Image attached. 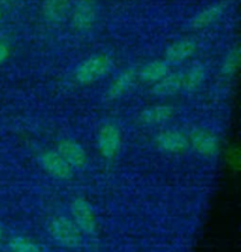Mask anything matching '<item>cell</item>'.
Returning <instances> with one entry per match:
<instances>
[{
	"label": "cell",
	"mask_w": 241,
	"mask_h": 252,
	"mask_svg": "<svg viewBox=\"0 0 241 252\" xmlns=\"http://www.w3.org/2000/svg\"><path fill=\"white\" fill-rule=\"evenodd\" d=\"M47 230L54 241L65 248L77 249L83 243L84 235L74 221L66 216H56L51 218Z\"/></svg>",
	"instance_id": "obj_1"
},
{
	"label": "cell",
	"mask_w": 241,
	"mask_h": 252,
	"mask_svg": "<svg viewBox=\"0 0 241 252\" xmlns=\"http://www.w3.org/2000/svg\"><path fill=\"white\" fill-rule=\"evenodd\" d=\"M112 65L110 57L105 55L92 56L77 66L74 77L79 84L89 85L106 76L112 68Z\"/></svg>",
	"instance_id": "obj_2"
},
{
	"label": "cell",
	"mask_w": 241,
	"mask_h": 252,
	"mask_svg": "<svg viewBox=\"0 0 241 252\" xmlns=\"http://www.w3.org/2000/svg\"><path fill=\"white\" fill-rule=\"evenodd\" d=\"M71 220L74 221L83 235L94 236L98 233V221L92 204L85 198H74L70 205Z\"/></svg>",
	"instance_id": "obj_3"
},
{
	"label": "cell",
	"mask_w": 241,
	"mask_h": 252,
	"mask_svg": "<svg viewBox=\"0 0 241 252\" xmlns=\"http://www.w3.org/2000/svg\"><path fill=\"white\" fill-rule=\"evenodd\" d=\"M98 149L101 156L106 159H113L118 155L121 146V132L114 123H105L99 128L96 137Z\"/></svg>",
	"instance_id": "obj_4"
},
{
	"label": "cell",
	"mask_w": 241,
	"mask_h": 252,
	"mask_svg": "<svg viewBox=\"0 0 241 252\" xmlns=\"http://www.w3.org/2000/svg\"><path fill=\"white\" fill-rule=\"evenodd\" d=\"M187 137L188 143L193 146L195 152L203 157L212 158L219 154V139L213 132L205 128H194Z\"/></svg>",
	"instance_id": "obj_5"
},
{
	"label": "cell",
	"mask_w": 241,
	"mask_h": 252,
	"mask_svg": "<svg viewBox=\"0 0 241 252\" xmlns=\"http://www.w3.org/2000/svg\"><path fill=\"white\" fill-rule=\"evenodd\" d=\"M39 163L48 175L58 179H70L73 176V169L58 154V151L47 150L39 156Z\"/></svg>",
	"instance_id": "obj_6"
},
{
	"label": "cell",
	"mask_w": 241,
	"mask_h": 252,
	"mask_svg": "<svg viewBox=\"0 0 241 252\" xmlns=\"http://www.w3.org/2000/svg\"><path fill=\"white\" fill-rule=\"evenodd\" d=\"M96 20V4L94 0H78L72 12V24L74 29L85 32L92 29Z\"/></svg>",
	"instance_id": "obj_7"
},
{
	"label": "cell",
	"mask_w": 241,
	"mask_h": 252,
	"mask_svg": "<svg viewBox=\"0 0 241 252\" xmlns=\"http://www.w3.org/2000/svg\"><path fill=\"white\" fill-rule=\"evenodd\" d=\"M155 144L161 151L167 154H180L188 148V137L181 131L165 130L155 138Z\"/></svg>",
	"instance_id": "obj_8"
},
{
	"label": "cell",
	"mask_w": 241,
	"mask_h": 252,
	"mask_svg": "<svg viewBox=\"0 0 241 252\" xmlns=\"http://www.w3.org/2000/svg\"><path fill=\"white\" fill-rule=\"evenodd\" d=\"M58 154L65 159L72 169H84L87 164V154L79 143L72 139H64L59 143Z\"/></svg>",
	"instance_id": "obj_9"
},
{
	"label": "cell",
	"mask_w": 241,
	"mask_h": 252,
	"mask_svg": "<svg viewBox=\"0 0 241 252\" xmlns=\"http://www.w3.org/2000/svg\"><path fill=\"white\" fill-rule=\"evenodd\" d=\"M174 112L176 110L171 105H154L141 111L139 122L146 126L160 125L170 121L174 116Z\"/></svg>",
	"instance_id": "obj_10"
},
{
	"label": "cell",
	"mask_w": 241,
	"mask_h": 252,
	"mask_svg": "<svg viewBox=\"0 0 241 252\" xmlns=\"http://www.w3.org/2000/svg\"><path fill=\"white\" fill-rule=\"evenodd\" d=\"M135 78H137V71L134 68H127V70L122 71L118 77H116V79L111 83V85L108 86L106 91V97L110 100H114V99H118L122 97L129 89L132 88V85L134 84Z\"/></svg>",
	"instance_id": "obj_11"
},
{
	"label": "cell",
	"mask_w": 241,
	"mask_h": 252,
	"mask_svg": "<svg viewBox=\"0 0 241 252\" xmlns=\"http://www.w3.org/2000/svg\"><path fill=\"white\" fill-rule=\"evenodd\" d=\"M71 10V0H44L43 14L47 22L62 23Z\"/></svg>",
	"instance_id": "obj_12"
},
{
	"label": "cell",
	"mask_w": 241,
	"mask_h": 252,
	"mask_svg": "<svg viewBox=\"0 0 241 252\" xmlns=\"http://www.w3.org/2000/svg\"><path fill=\"white\" fill-rule=\"evenodd\" d=\"M197 50V43L191 39H181L168 46L165 53L168 64H178L188 59Z\"/></svg>",
	"instance_id": "obj_13"
},
{
	"label": "cell",
	"mask_w": 241,
	"mask_h": 252,
	"mask_svg": "<svg viewBox=\"0 0 241 252\" xmlns=\"http://www.w3.org/2000/svg\"><path fill=\"white\" fill-rule=\"evenodd\" d=\"M182 89V73H168L162 79L153 84L152 94L158 97H168L178 94Z\"/></svg>",
	"instance_id": "obj_14"
},
{
	"label": "cell",
	"mask_w": 241,
	"mask_h": 252,
	"mask_svg": "<svg viewBox=\"0 0 241 252\" xmlns=\"http://www.w3.org/2000/svg\"><path fill=\"white\" fill-rule=\"evenodd\" d=\"M170 73V65L166 61H154L144 65L139 71L141 80L146 83H156Z\"/></svg>",
	"instance_id": "obj_15"
},
{
	"label": "cell",
	"mask_w": 241,
	"mask_h": 252,
	"mask_svg": "<svg viewBox=\"0 0 241 252\" xmlns=\"http://www.w3.org/2000/svg\"><path fill=\"white\" fill-rule=\"evenodd\" d=\"M222 14H224V6L220 4L210 5L193 18L192 26L198 30L205 29L218 22Z\"/></svg>",
	"instance_id": "obj_16"
},
{
	"label": "cell",
	"mask_w": 241,
	"mask_h": 252,
	"mask_svg": "<svg viewBox=\"0 0 241 252\" xmlns=\"http://www.w3.org/2000/svg\"><path fill=\"white\" fill-rule=\"evenodd\" d=\"M206 78V70L204 65L197 64L192 65L185 74H182V88L187 91H194L200 88L201 84L205 82Z\"/></svg>",
	"instance_id": "obj_17"
},
{
	"label": "cell",
	"mask_w": 241,
	"mask_h": 252,
	"mask_svg": "<svg viewBox=\"0 0 241 252\" xmlns=\"http://www.w3.org/2000/svg\"><path fill=\"white\" fill-rule=\"evenodd\" d=\"M240 65V49L239 46H234L226 53L221 62V67L220 71L225 77H233L239 70Z\"/></svg>",
	"instance_id": "obj_18"
},
{
	"label": "cell",
	"mask_w": 241,
	"mask_h": 252,
	"mask_svg": "<svg viewBox=\"0 0 241 252\" xmlns=\"http://www.w3.org/2000/svg\"><path fill=\"white\" fill-rule=\"evenodd\" d=\"M10 249L12 252H41V249L24 236H14L10 241Z\"/></svg>",
	"instance_id": "obj_19"
},
{
	"label": "cell",
	"mask_w": 241,
	"mask_h": 252,
	"mask_svg": "<svg viewBox=\"0 0 241 252\" xmlns=\"http://www.w3.org/2000/svg\"><path fill=\"white\" fill-rule=\"evenodd\" d=\"M10 56V50H8V46L4 43H0V65L4 63L6 59Z\"/></svg>",
	"instance_id": "obj_20"
},
{
	"label": "cell",
	"mask_w": 241,
	"mask_h": 252,
	"mask_svg": "<svg viewBox=\"0 0 241 252\" xmlns=\"http://www.w3.org/2000/svg\"><path fill=\"white\" fill-rule=\"evenodd\" d=\"M1 237H2V227L1 225H0V239H1Z\"/></svg>",
	"instance_id": "obj_21"
},
{
	"label": "cell",
	"mask_w": 241,
	"mask_h": 252,
	"mask_svg": "<svg viewBox=\"0 0 241 252\" xmlns=\"http://www.w3.org/2000/svg\"><path fill=\"white\" fill-rule=\"evenodd\" d=\"M0 19H1V11H0Z\"/></svg>",
	"instance_id": "obj_22"
},
{
	"label": "cell",
	"mask_w": 241,
	"mask_h": 252,
	"mask_svg": "<svg viewBox=\"0 0 241 252\" xmlns=\"http://www.w3.org/2000/svg\"><path fill=\"white\" fill-rule=\"evenodd\" d=\"M5 1H11V0H5Z\"/></svg>",
	"instance_id": "obj_23"
}]
</instances>
